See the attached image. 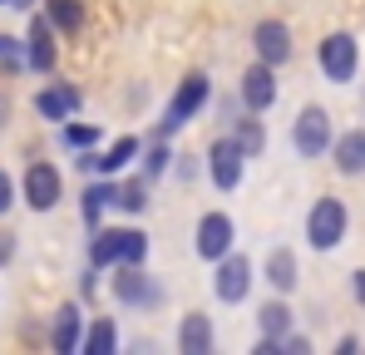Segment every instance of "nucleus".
<instances>
[{
	"mask_svg": "<svg viewBox=\"0 0 365 355\" xmlns=\"http://www.w3.org/2000/svg\"><path fill=\"white\" fill-rule=\"evenodd\" d=\"M55 64H60V40H55L50 15H30V35H25V69L50 74Z\"/></svg>",
	"mask_w": 365,
	"mask_h": 355,
	"instance_id": "f8f14e48",
	"label": "nucleus"
},
{
	"mask_svg": "<svg viewBox=\"0 0 365 355\" xmlns=\"http://www.w3.org/2000/svg\"><path fill=\"white\" fill-rule=\"evenodd\" d=\"M277 94H282L277 69L262 64V59H252V64L242 69V79H237V99H242V109H247V114H267V109L277 104Z\"/></svg>",
	"mask_w": 365,
	"mask_h": 355,
	"instance_id": "1a4fd4ad",
	"label": "nucleus"
},
{
	"mask_svg": "<svg viewBox=\"0 0 365 355\" xmlns=\"http://www.w3.org/2000/svg\"><path fill=\"white\" fill-rule=\"evenodd\" d=\"M114 207H119V212H143V207H148V178L143 173L119 178V182H114Z\"/></svg>",
	"mask_w": 365,
	"mask_h": 355,
	"instance_id": "5701e85b",
	"label": "nucleus"
},
{
	"mask_svg": "<svg viewBox=\"0 0 365 355\" xmlns=\"http://www.w3.org/2000/svg\"><path fill=\"white\" fill-rule=\"evenodd\" d=\"M60 143L74 148V153H79V148H94V143H99V123H74V118H64L60 123Z\"/></svg>",
	"mask_w": 365,
	"mask_h": 355,
	"instance_id": "bb28decb",
	"label": "nucleus"
},
{
	"mask_svg": "<svg viewBox=\"0 0 365 355\" xmlns=\"http://www.w3.org/2000/svg\"><path fill=\"white\" fill-rule=\"evenodd\" d=\"M15 262V232H0V267Z\"/></svg>",
	"mask_w": 365,
	"mask_h": 355,
	"instance_id": "7c9ffc66",
	"label": "nucleus"
},
{
	"mask_svg": "<svg viewBox=\"0 0 365 355\" xmlns=\"http://www.w3.org/2000/svg\"><path fill=\"white\" fill-rule=\"evenodd\" d=\"M35 114L45 118V123H64V118L79 114V104H84V94H79V84H64V79H55V84H45V89H35Z\"/></svg>",
	"mask_w": 365,
	"mask_h": 355,
	"instance_id": "ddd939ff",
	"label": "nucleus"
},
{
	"mask_svg": "<svg viewBox=\"0 0 365 355\" xmlns=\"http://www.w3.org/2000/svg\"><path fill=\"white\" fill-rule=\"evenodd\" d=\"M15 197H20V182H15V178L0 168V217H5V212L15 207Z\"/></svg>",
	"mask_w": 365,
	"mask_h": 355,
	"instance_id": "c85d7f7f",
	"label": "nucleus"
},
{
	"mask_svg": "<svg viewBox=\"0 0 365 355\" xmlns=\"http://www.w3.org/2000/svg\"><path fill=\"white\" fill-rule=\"evenodd\" d=\"M0 5H15V10H25V5H30V0H0Z\"/></svg>",
	"mask_w": 365,
	"mask_h": 355,
	"instance_id": "f704fd0d",
	"label": "nucleus"
},
{
	"mask_svg": "<svg viewBox=\"0 0 365 355\" xmlns=\"http://www.w3.org/2000/svg\"><path fill=\"white\" fill-rule=\"evenodd\" d=\"M94 292H99V267H89V272L79 277V296L89 301V296H94Z\"/></svg>",
	"mask_w": 365,
	"mask_h": 355,
	"instance_id": "c756f323",
	"label": "nucleus"
},
{
	"mask_svg": "<svg viewBox=\"0 0 365 355\" xmlns=\"http://www.w3.org/2000/svg\"><path fill=\"white\" fill-rule=\"evenodd\" d=\"M138 153H143V143H138L133 133H123V138H114V143L99 153V168H94V173H99V178H119L123 168L138 163Z\"/></svg>",
	"mask_w": 365,
	"mask_h": 355,
	"instance_id": "6ab92c4d",
	"label": "nucleus"
},
{
	"mask_svg": "<svg viewBox=\"0 0 365 355\" xmlns=\"http://www.w3.org/2000/svg\"><path fill=\"white\" fill-rule=\"evenodd\" d=\"M45 15H50L55 35H64V40L84 35V0H45Z\"/></svg>",
	"mask_w": 365,
	"mask_h": 355,
	"instance_id": "412c9836",
	"label": "nucleus"
},
{
	"mask_svg": "<svg viewBox=\"0 0 365 355\" xmlns=\"http://www.w3.org/2000/svg\"><path fill=\"white\" fill-rule=\"evenodd\" d=\"M262 282H267L277 296H292V292H297V282H302L297 252H292V247H272V252H267V267H262Z\"/></svg>",
	"mask_w": 365,
	"mask_h": 355,
	"instance_id": "4468645a",
	"label": "nucleus"
},
{
	"mask_svg": "<svg viewBox=\"0 0 365 355\" xmlns=\"http://www.w3.org/2000/svg\"><path fill=\"white\" fill-rule=\"evenodd\" d=\"M326 153H331L336 173H346V178H361V173H365V128H346V133H336Z\"/></svg>",
	"mask_w": 365,
	"mask_h": 355,
	"instance_id": "dca6fc26",
	"label": "nucleus"
},
{
	"mask_svg": "<svg viewBox=\"0 0 365 355\" xmlns=\"http://www.w3.org/2000/svg\"><path fill=\"white\" fill-rule=\"evenodd\" d=\"M356 346H361L356 336H341V341H336V355H356Z\"/></svg>",
	"mask_w": 365,
	"mask_h": 355,
	"instance_id": "72a5a7b5",
	"label": "nucleus"
},
{
	"mask_svg": "<svg viewBox=\"0 0 365 355\" xmlns=\"http://www.w3.org/2000/svg\"><path fill=\"white\" fill-rule=\"evenodd\" d=\"M232 242H237V222H232L227 212H202V217H197L192 252H197L202 262H217V257H227V252H232Z\"/></svg>",
	"mask_w": 365,
	"mask_h": 355,
	"instance_id": "9d476101",
	"label": "nucleus"
},
{
	"mask_svg": "<svg viewBox=\"0 0 365 355\" xmlns=\"http://www.w3.org/2000/svg\"><path fill=\"white\" fill-rule=\"evenodd\" d=\"M316 64L331 84H351L361 74V40L351 30H331L321 45H316Z\"/></svg>",
	"mask_w": 365,
	"mask_h": 355,
	"instance_id": "20e7f679",
	"label": "nucleus"
},
{
	"mask_svg": "<svg viewBox=\"0 0 365 355\" xmlns=\"http://www.w3.org/2000/svg\"><path fill=\"white\" fill-rule=\"evenodd\" d=\"M143 262H148V232L114 227V267H143Z\"/></svg>",
	"mask_w": 365,
	"mask_h": 355,
	"instance_id": "aec40b11",
	"label": "nucleus"
},
{
	"mask_svg": "<svg viewBox=\"0 0 365 355\" xmlns=\"http://www.w3.org/2000/svg\"><path fill=\"white\" fill-rule=\"evenodd\" d=\"M351 296L365 306V267H361V272H351Z\"/></svg>",
	"mask_w": 365,
	"mask_h": 355,
	"instance_id": "473e14b6",
	"label": "nucleus"
},
{
	"mask_svg": "<svg viewBox=\"0 0 365 355\" xmlns=\"http://www.w3.org/2000/svg\"><path fill=\"white\" fill-rule=\"evenodd\" d=\"M331 138H336L331 109H321V104H306L302 114H297V123H292V148H297L302 158H326Z\"/></svg>",
	"mask_w": 365,
	"mask_h": 355,
	"instance_id": "39448f33",
	"label": "nucleus"
},
{
	"mask_svg": "<svg viewBox=\"0 0 365 355\" xmlns=\"http://www.w3.org/2000/svg\"><path fill=\"white\" fill-rule=\"evenodd\" d=\"M207 99H212V79H207V69L182 74L178 89H173L168 104H163V114H158V123H153V138H173L178 128H187L192 118L207 109Z\"/></svg>",
	"mask_w": 365,
	"mask_h": 355,
	"instance_id": "f257e3e1",
	"label": "nucleus"
},
{
	"mask_svg": "<svg viewBox=\"0 0 365 355\" xmlns=\"http://www.w3.org/2000/svg\"><path fill=\"white\" fill-rule=\"evenodd\" d=\"M212 346H217L212 316H207V311H187L178 321V351L182 355H212Z\"/></svg>",
	"mask_w": 365,
	"mask_h": 355,
	"instance_id": "2eb2a0df",
	"label": "nucleus"
},
{
	"mask_svg": "<svg viewBox=\"0 0 365 355\" xmlns=\"http://www.w3.org/2000/svg\"><path fill=\"white\" fill-rule=\"evenodd\" d=\"M114 277H109V292L119 306L128 311H158L163 301H168V287L158 282V277H148L143 267H109Z\"/></svg>",
	"mask_w": 365,
	"mask_h": 355,
	"instance_id": "f03ea898",
	"label": "nucleus"
},
{
	"mask_svg": "<svg viewBox=\"0 0 365 355\" xmlns=\"http://www.w3.org/2000/svg\"><path fill=\"white\" fill-rule=\"evenodd\" d=\"M109 207H114V178H94V182H84V192H79V217H84L89 232L104 222Z\"/></svg>",
	"mask_w": 365,
	"mask_h": 355,
	"instance_id": "a211bd4d",
	"label": "nucleus"
},
{
	"mask_svg": "<svg viewBox=\"0 0 365 355\" xmlns=\"http://www.w3.org/2000/svg\"><path fill=\"white\" fill-rule=\"evenodd\" d=\"M252 55L262 59V64H272V69H282L287 59L297 55L292 25H287V20H257V25H252Z\"/></svg>",
	"mask_w": 365,
	"mask_h": 355,
	"instance_id": "9b49d317",
	"label": "nucleus"
},
{
	"mask_svg": "<svg viewBox=\"0 0 365 355\" xmlns=\"http://www.w3.org/2000/svg\"><path fill=\"white\" fill-rule=\"evenodd\" d=\"M257 326H262V336H287V331H292V306H287V296H272V301L257 311Z\"/></svg>",
	"mask_w": 365,
	"mask_h": 355,
	"instance_id": "393cba45",
	"label": "nucleus"
},
{
	"mask_svg": "<svg viewBox=\"0 0 365 355\" xmlns=\"http://www.w3.org/2000/svg\"><path fill=\"white\" fill-rule=\"evenodd\" d=\"M212 267H217V277H212V296H217L222 306H242L247 296H252L257 267L247 262L242 252H227V257H217Z\"/></svg>",
	"mask_w": 365,
	"mask_h": 355,
	"instance_id": "0eeeda50",
	"label": "nucleus"
},
{
	"mask_svg": "<svg viewBox=\"0 0 365 355\" xmlns=\"http://www.w3.org/2000/svg\"><path fill=\"white\" fill-rule=\"evenodd\" d=\"M79 336H84V311L74 301H64L60 311H55V326H50V346L60 355H74L79 351Z\"/></svg>",
	"mask_w": 365,
	"mask_h": 355,
	"instance_id": "f3484780",
	"label": "nucleus"
},
{
	"mask_svg": "<svg viewBox=\"0 0 365 355\" xmlns=\"http://www.w3.org/2000/svg\"><path fill=\"white\" fill-rule=\"evenodd\" d=\"M79 351H84V355H114V351H119V326H114L109 316H94L89 331L79 336Z\"/></svg>",
	"mask_w": 365,
	"mask_h": 355,
	"instance_id": "4be33fe9",
	"label": "nucleus"
},
{
	"mask_svg": "<svg viewBox=\"0 0 365 355\" xmlns=\"http://www.w3.org/2000/svg\"><path fill=\"white\" fill-rule=\"evenodd\" d=\"M138 158H143V163H138V173L148 178V182H158V178L173 168V143H168V138H153V143H148Z\"/></svg>",
	"mask_w": 365,
	"mask_h": 355,
	"instance_id": "b1692460",
	"label": "nucleus"
},
{
	"mask_svg": "<svg viewBox=\"0 0 365 355\" xmlns=\"http://www.w3.org/2000/svg\"><path fill=\"white\" fill-rule=\"evenodd\" d=\"M232 143L242 148L247 158H257L262 148H267V128H262V118H232Z\"/></svg>",
	"mask_w": 365,
	"mask_h": 355,
	"instance_id": "a878e982",
	"label": "nucleus"
},
{
	"mask_svg": "<svg viewBox=\"0 0 365 355\" xmlns=\"http://www.w3.org/2000/svg\"><path fill=\"white\" fill-rule=\"evenodd\" d=\"M207 178H212V187L217 192H237L247 178V153L232 143V133H222V138H212L207 143Z\"/></svg>",
	"mask_w": 365,
	"mask_h": 355,
	"instance_id": "6e6552de",
	"label": "nucleus"
},
{
	"mask_svg": "<svg viewBox=\"0 0 365 355\" xmlns=\"http://www.w3.org/2000/svg\"><path fill=\"white\" fill-rule=\"evenodd\" d=\"M257 355H287L282 351V336H262V341H257Z\"/></svg>",
	"mask_w": 365,
	"mask_h": 355,
	"instance_id": "2f4dec72",
	"label": "nucleus"
},
{
	"mask_svg": "<svg viewBox=\"0 0 365 355\" xmlns=\"http://www.w3.org/2000/svg\"><path fill=\"white\" fill-rule=\"evenodd\" d=\"M351 232V207L341 197H316L311 212H306V242L316 252H336Z\"/></svg>",
	"mask_w": 365,
	"mask_h": 355,
	"instance_id": "7ed1b4c3",
	"label": "nucleus"
},
{
	"mask_svg": "<svg viewBox=\"0 0 365 355\" xmlns=\"http://www.w3.org/2000/svg\"><path fill=\"white\" fill-rule=\"evenodd\" d=\"M20 197H25V207L30 212H55L64 197V173L55 168V163H30L25 168V178H20Z\"/></svg>",
	"mask_w": 365,
	"mask_h": 355,
	"instance_id": "423d86ee",
	"label": "nucleus"
},
{
	"mask_svg": "<svg viewBox=\"0 0 365 355\" xmlns=\"http://www.w3.org/2000/svg\"><path fill=\"white\" fill-rule=\"evenodd\" d=\"M25 69V40L0 35V74H20Z\"/></svg>",
	"mask_w": 365,
	"mask_h": 355,
	"instance_id": "cd10ccee",
	"label": "nucleus"
}]
</instances>
